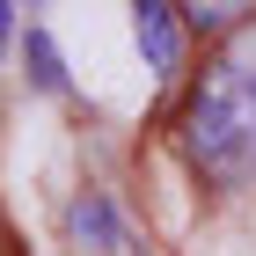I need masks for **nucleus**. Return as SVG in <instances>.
Segmentation results:
<instances>
[{"label": "nucleus", "instance_id": "1", "mask_svg": "<svg viewBox=\"0 0 256 256\" xmlns=\"http://www.w3.org/2000/svg\"><path fill=\"white\" fill-rule=\"evenodd\" d=\"M183 154L220 190H256V22L212 52L183 102Z\"/></svg>", "mask_w": 256, "mask_h": 256}, {"label": "nucleus", "instance_id": "2", "mask_svg": "<svg viewBox=\"0 0 256 256\" xmlns=\"http://www.w3.org/2000/svg\"><path fill=\"white\" fill-rule=\"evenodd\" d=\"M132 8V44L146 59V80H176L183 66V30H176V8L168 0H124Z\"/></svg>", "mask_w": 256, "mask_h": 256}, {"label": "nucleus", "instance_id": "3", "mask_svg": "<svg viewBox=\"0 0 256 256\" xmlns=\"http://www.w3.org/2000/svg\"><path fill=\"white\" fill-rule=\"evenodd\" d=\"M66 227H74V242H80V249H96V256L124 249V220H118V205H110L102 190H88V198H80L74 212H66Z\"/></svg>", "mask_w": 256, "mask_h": 256}, {"label": "nucleus", "instance_id": "4", "mask_svg": "<svg viewBox=\"0 0 256 256\" xmlns=\"http://www.w3.org/2000/svg\"><path fill=\"white\" fill-rule=\"evenodd\" d=\"M22 66H30V80H37L44 96H66V59H59V44H52V30L30 22V37H22Z\"/></svg>", "mask_w": 256, "mask_h": 256}, {"label": "nucleus", "instance_id": "5", "mask_svg": "<svg viewBox=\"0 0 256 256\" xmlns=\"http://www.w3.org/2000/svg\"><path fill=\"white\" fill-rule=\"evenodd\" d=\"M249 8H256V0H183V15H190L198 30H234Z\"/></svg>", "mask_w": 256, "mask_h": 256}, {"label": "nucleus", "instance_id": "6", "mask_svg": "<svg viewBox=\"0 0 256 256\" xmlns=\"http://www.w3.org/2000/svg\"><path fill=\"white\" fill-rule=\"evenodd\" d=\"M22 8H30V15H37V8H44V0H8V22H15V15H22Z\"/></svg>", "mask_w": 256, "mask_h": 256}]
</instances>
